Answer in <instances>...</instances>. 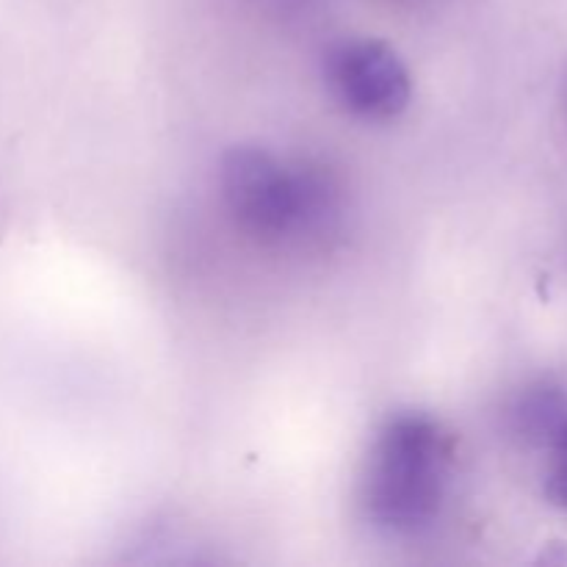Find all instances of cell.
<instances>
[{
    "instance_id": "obj_1",
    "label": "cell",
    "mask_w": 567,
    "mask_h": 567,
    "mask_svg": "<svg viewBox=\"0 0 567 567\" xmlns=\"http://www.w3.org/2000/svg\"><path fill=\"white\" fill-rule=\"evenodd\" d=\"M454 437L426 413L391 415L371 443L363 474V509L388 535L430 529L446 504Z\"/></svg>"
},
{
    "instance_id": "obj_2",
    "label": "cell",
    "mask_w": 567,
    "mask_h": 567,
    "mask_svg": "<svg viewBox=\"0 0 567 567\" xmlns=\"http://www.w3.org/2000/svg\"><path fill=\"white\" fill-rule=\"evenodd\" d=\"M319 188L291 172L264 147L227 150L221 158V197L244 230L264 238H282L305 225L319 205Z\"/></svg>"
},
{
    "instance_id": "obj_3",
    "label": "cell",
    "mask_w": 567,
    "mask_h": 567,
    "mask_svg": "<svg viewBox=\"0 0 567 567\" xmlns=\"http://www.w3.org/2000/svg\"><path fill=\"white\" fill-rule=\"evenodd\" d=\"M324 78L332 97L360 120H393L413 97L408 64L380 39H347L332 44L324 55Z\"/></svg>"
},
{
    "instance_id": "obj_4",
    "label": "cell",
    "mask_w": 567,
    "mask_h": 567,
    "mask_svg": "<svg viewBox=\"0 0 567 567\" xmlns=\"http://www.w3.org/2000/svg\"><path fill=\"white\" fill-rule=\"evenodd\" d=\"M513 419L520 435L548 443L554 432L567 421V393L557 385L532 388L515 404Z\"/></svg>"
},
{
    "instance_id": "obj_5",
    "label": "cell",
    "mask_w": 567,
    "mask_h": 567,
    "mask_svg": "<svg viewBox=\"0 0 567 567\" xmlns=\"http://www.w3.org/2000/svg\"><path fill=\"white\" fill-rule=\"evenodd\" d=\"M548 449H551V463L546 474V498L554 507L567 509V421L554 432Z\"/></svg>"
}]
</instances>
